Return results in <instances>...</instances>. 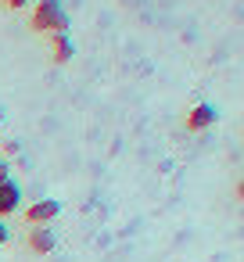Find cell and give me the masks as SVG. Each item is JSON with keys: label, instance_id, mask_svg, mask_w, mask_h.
I'll return each mask as SVG.
<instances>
[{"label": "cell", "instance_id": "cell-1", "mask_svg": "<svg viewBox=\"0 0 244 262\" xmlns=\"http://www.w3.org/2000/svg\"><path fill=\"white\" fill-rule=\"evenodd\" d=\"M33 29L36 33H51V36H65L69 33V11L61 0H40L33 8Z\"/></svg>", "mask_w": 244, "mask_h": 262}, {"label": "cell", "instance_id": "cell-2", "mask_svg": "<svg viewBox=\"0 0 244 262\" xmlns=\"http://www.w3.org/2000/svg\"><path fill=\"white\" fill-rule=\"evenodd\" d=\"M58 215H61V201H58V198H40V201H33L29 212H26L29 226H47V223H54Z\"/></svg>", "mask_w": 244, "mask_h": 262}, {"label": "cell", "instance_id": "cell-3", "mask_svg": "<svg viewBox=\"0 0 244 262\" xmlns=\"http://www.w3.org/2000/svg\"><path fill=\"white\" fill-rule=\"evenodd\" d=\"M26 241H29V251H33V255H51V251L58 248V233H54L51 226H29Z\"/></svg>", "mask_w": 244, "mask_h": 262}, {"label": "cell", "instance_id": "cell-4", "mask_svg": "<svg viewBox=\"0 0 244 262\" xmlns=\"http://www.w3.org/2000/svg\"><path fill=\"white\" fill-rule=\"evenodd\" d=\"M22 208V187L15 180H4L0 183V219H8Z\"/></svg>", "mask_w": 244, "mask_h": 262}, {"label": "cell", "instance_id": "cell-5", "mask_svg": "<svg viewBox=\"0 0 244 262\" xmlns=\"http://www.w3.org/2000/svg\"><path fill=\"white\" fill-rule=\"evenodd\" d=\"M215 122V108L212 104H194L190 112H187V129L190 133H201V129H208Z\"/></svg>", "mask_w": 244, "mask_h": 262}, {"label": "cell", "instance_id": "cell-6", "mask_svg": "<svg viewBox=\"0 0 244 262\" xmlns=\"http://www.w3.org/2000/svg\"><path fill=\"white\" fill-rule=\"evenodd\" d=\"M72 54H76V43L69 40V33H65V36H54V51H51L54 65H69V61H72Z\"/></svg>", "mask_w": 244, "mask_h": 262}, {"label": "cell", "instance_id": "cell-7", "mask_svg": "<svg viewBox=\"0 0 244 262\" xmlns=\"http://www.w3.org/2000/svg\"><path fill=\"white\" fill-rule=\"evenodd\" d=\"M4 151H8V155H18L22 144H18V140H4Z\"/></svg>", "mask_w": 244, "mask_h": 262}, {"label": "cell", "instance_id": "cell-8", "mask_svg": "<svg viewBox=\"0 0 244 262\" xmlns=\"http://www.w3.org/2000/svg\"><path fill=\"white\" fill-rule=\"evenodd\" d=\"M8 237H11V230L4 226V219H0V244H8Z\"/></svg>", "mask_w": 244, "mask_h": 262}, {"label": "cell", "instance_id": "cell-9", "mask_svg": "<svg viewBox=\"0 0 244 262\" xmlns=\"http://www.w3.org/2000/svg\"><path fill=\"white\" fill-rule=\"evenodd\" d=\"M4 180H11V176H8V162L0 158V183H4Z\"/></svg>", "mask_w": 244, "mask_h": 262}, {"label": "cell", "instance_id": "cell-10", "mask_svg": "<svg viewBox=\"0 0 244 262\" xmlns=\"http://www.w3.org/2000/svg\"><path fill=\"white\" fill-rule=\"evenodd\" d=\"M4 4H8V8H15V11H18V8H26V4H29V0H4Z\"/></svg>", "mask_w": 244, "mask_h": 262}, {"label": "cell", "instance_id": "cell-11", "mask_svg": "<svg viewBox=\"0 0 244 262\" xmlns=\"http://www.w3.org/2000/svg\"><path fill=\"white\" fill-rule=\"evenodd\" d=\"M0 4H4V0H0Z\"/></svg>", "mask_w": 244, "mask_h": 262}]
</instances>
